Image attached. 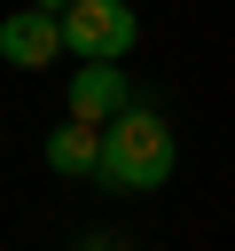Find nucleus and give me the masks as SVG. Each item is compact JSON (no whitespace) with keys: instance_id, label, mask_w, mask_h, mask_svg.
Masks as SVG:
<instances>
[{"instance_id":"6","label":"nucleus","mask_w":235,"mask_h":251,"mask_svg":"<svg viewBox=\"0 0 235 251\" xmlns=\"http://www.w3.org/2000/svg\"><path fill=\"white\" fill-rule=\"evenodd\" d=\"M31 8H39V16H63V8H70V0H31Z\"/></svg>"},{"instance_id":"7","label":"nucleus","mask_w":235,"mask_h":251,"mask_svg":"<svg viewBox=\"0 0 235 251\" xmlns=\"http://www.w3.org/2000/svg\"><path fill=\"white\" fill-rule=\"evenodd\" d=\"M78 251H110V243H78Z\"/></svg>"},{"instance_id":"1","label":"nucleus","mask_w":235,"mask_h":251,"mask_svg":"<svg viewBox=\"0 0 235 251\" xmlns=\"http://www.w3.org/2000/svg\"><path fill=\"white\" fill-rule=\"evenodd\" d=\"M172 165H180V141L149 102L118 110L94 141V188H110V196H157L172 180Z\"/></svg>"},{"instance_id":"5","label":"nucleus","mask_w":235,"mask_h":251,"mask_svg":"<svg viewBox=\"0 0 235 251\" xmlns=\"http://www.w3.org/2000/svg\"><path fill=\"white\" fill-rule=\"evenodd\" d=\"M94 141H102V126H70V118H63L39 157H47V173H63V180H94Z\"/></svg>"},{"instance_id":"4","label":"nucleus","mask_w":235,"mask_h":251,"mask_svg":"<svg viewBox=\"0 0 235 251\" xmlns=\"http://www.w3.org/2000/svg\"><path fill=\"white\" fill-rule=\"evenodd\" d=\"M63 55V39H55V16H39V8H16V16H0V63H16V71H47Z\"/></svg>"},{"instance_id":"2","label":"nucleus","mask_w":235,"mask_h":251,"mask_svg":"<svg viewBox=\"0 0 235 251\" xmlns=\"http://www.w3.org/2000/svg\"><path fill=\"white\" fill-rule=\"evenodd\" d=\"M55 39H63V55H78V63H125L133 39H141V16H133L125 0H70V8L55 16Z\"/></svg>"},{"instance_id":"3","label":"nucleus","mask_w":235,"mask_h":251,"mask_svg":"<svg viewBox=\"0 0 235 251\" xmlns=\"http://www.w3.org/2000/svg\"><path fill=\"white\" fill-rule=\"evenodd\" d=\"M141 94H133V78H125V63H78L70 71V126H110L118 110H133Z\"/></svg>"}]
</instances>
